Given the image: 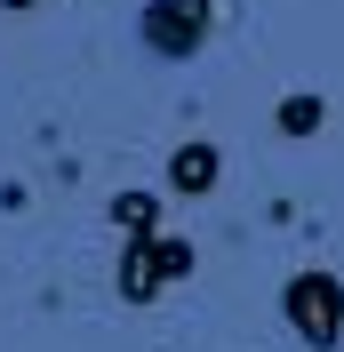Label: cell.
<instances>
[{"instance_id":"7a4b0ae2","label":"cell","mask_w":344,"mask_h":352,"mask_svg":"<svg viewBox=\"0 0 344 352\" xmlns=\"http://www.w3.org/2000/svg\"><path fill=\"white\" fill-rule=\"evenodd\" d=\"M280 312H288V329H297L312 352H336L344 344V280L336 272H297L288 296H280Z\"/></svg>"},{"instance_id":"277c9868","label":"cell","mask_w":344,"mask_h":352,"mask_svg":"<svg viewBox=\"0 0 344 352\" xmlns=\"http://www.w3.org/2000/svg\"><path fill=\"white\" fill-rule=\"evenodd\" d=\"M216 176H224V153L200 144V136L169 153V192H216Z\"/></svg>"},{"instance_id":"5b68a950","label":"cell","mask_w":344,"mask_h":352,"mask_svg":"<svg viewBox=\"0 0 344 352\" xmlns=\"http://www.w3.org/2000/svg\"><path fill=\"white\" fill-rule=\"evenodd\" d=\"M328 120V104L312 96V88H297V96H280V136H312Z\"/></svg>"},{"instance_id":"6da1fadb","label":"cell","mask_w":344,"mask_h":352,"mask_svg":"<svg viewBox=\"0 0 344 352\" xmlns=\"http://www.w3.org/2000/svg\"><path fill=\"white\" fill-rule=\"evenodd\" d=\"M184 272H193V241H176V232H129V248H120V296L129 305H152Z\"/></svg>"},{"instance_id":"52a82bcc","label":"cell","mask_w":344,"mask_h":352,"mask_svg":"<svg viewBox=\"0 0 344 352\" xmlns=\"http://www.w3.org/2000/svg\"><path fill=\"white\" fill-rule=\"evenodd\" d=\"M0 8H41V0H0Z\"/></svg>"},{"instance_id":"8992f818","label":"cell","mask_w":344,"mask_h":352,"mask_svg":"<svg viewBox=\"0 0 344 352\" xmlns=\"http://www.w3.org/2000/svg\"><path fill=\"white\" fill-rule=\"evenodd\" d=\"M112 224L120 232H160V200L152 192H112Z\"/></svg>"},{"instance_id":"3957f363","label":"cell","mask_w":344,"mask_h":352,"mask_svg":"<svg viewBox=\"0 0 344 352\" xmlns=\"http://www.w3.org/2000/svg\"><path fill=\"white\" fill-rule=\"evenodd\" d=\"M208 16H216V0H144L136 32H144L152 56L184 65V56H200V41H208Z\"/></svg>"}]
</instances>
